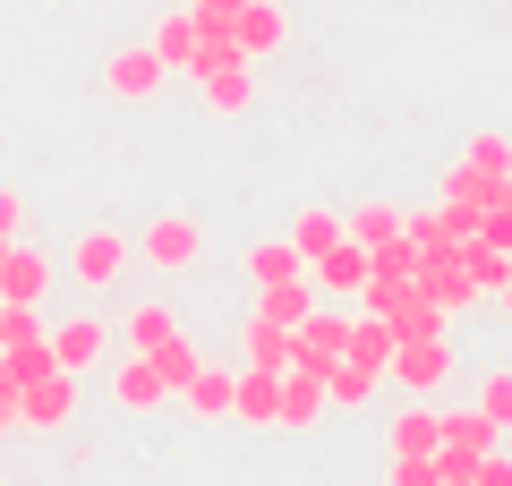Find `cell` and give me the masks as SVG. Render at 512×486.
Listing matches in <instances>:
<instances>
[{
    "label": "cell",
    "mask_w": 512,
    "mask_h": 486,
    "mask_svg": "<svg viewBox=\"0 0 512 486\" xmlns=\"http://www.w3.org/2000/svg\"><path fill=\"white\" fill-rule=\"evenodd\" d=\"M128 265H137V239L111 231V222H94V231L69 248V282H77V290H120Z\"/></svg>",
    "instance_id": "cell-1"
},
{
    "label": "cell",
    "mask_w": 512,
    "mask_h": 486,
    "mask_svg": "<svg viewBox=\"0 0 512 486\" xmlns=\"http://www.w3.org/2000/svg\"><path fill=\"white\" fill-rule=\"evenodd\" d=\"M342 350H350V307H325V299H316L308 316L291 324V367H308V376H325V367L342 359Z\"/></svg>",
    "instance_id": "cell-2"
},
{
    "label": "cell",
    "mask_w": 512,
    "mask_h": 486,
    "mask_svg": "<svg viewBox=\"0 0 512 486\" xmlns=\"http://www.w3.org/2000/svg\"><path fill=\"white\" fill-rule=\"evenodd\" d=\"M384 376L402 384L410 401L444 393V384H453V342H393V359H384Z\"/></svg>",
    "instance_id": "cell-3"
},
{
    "label": "cell",
    "mask_w": 512,
    "mask_h": 486,
    "mask_svg": "<svg viewBox=\"0 0 512 486\" xmlns=\"http://www.w3.org/2000/svg\"><path fill=\"white\" fill-rule=\"evenodd\" d=\"M52 282H60V265L43 248H18V239L0 248V307H43V299H52Z\"/></svg>",
    "instance_id": "cell-4"
},
{
    "label": "cell",
    "mask_w": 512,
    "mask_h": 486,
    "mask_svg": "<svg viewBox=\"0 0 512 486\" xmlns=\"http://www.w3.org/2000/svg\"><path fill=\"white\" fill-rule=\"evenodd\" d=\"M308 282H316V299H325V307H359V290H367V248H359V239H333V248L308 265Z\"/></svg>",
    "instance_id": "cell-5"
},
{
    "label": "cell",
    "mask_w": 512,
    "mask_h": 486,
    "mask_svg": "<svg viewBox=\"0 0 512 486\" xmlns=\"http://www.w3.org/2000/svg\"><path fill=\"white\" fill-rule=\"evenodd\" d=\"M197 248H205L197 214H154V222H146V239H137V256H146L154 273H188V265H197Z\"/></svg>",
    "instance_id": "cell-6"
},
{
    "label": "cell",
    "mask_w": 512,
    "mask_h": 486,
    "mask_svg": "<svg viewBox=\"0 0 512 486\" xmlns=\"http://www.w3.org/2000/svg\"><path fill=\"white\" fill-rule=\"evenodd\" d=\"M69 418H77V376H69V367H52V376L18 384V427H43V435H60Z\"/></svg>",
    "instance_id": "cell-7"
},
{
    "label": "cell",
    "mask_w": 512,
    "mask_h": 486,
    "mask_svg": "<svg viewBox=\"0 0 512 486\" xmlns=\"http://www.w3.org/2000/svg\"><path fill=\"white\" fill-rule=\"evenodd\" d=\"M103 86L120 94V103H154V94L171 86V69L154 60V43H120V52L103 60Z\"/></svg>",
    "instance_id": "cell-8"
},
{
    "label": "cell",
    "mask_w": 512,
    "mask_h": 486,
    "mask_svg": "<svg viewBox=\"0 0 512 486\" xmlns=\"http://www.w3.org/2000/svg\"><path fill=\"white\" fill-rule=\"evenodd\" d=\"M43 342H52V367L86 376V367H103V359H111V324H103V316H69V324H52Z\"/></svg>",
    "instance_id": "cell-9"
},
{
    "label": "cell",
    "mask_w": 512,
    "mask_h": 486,
    "mask_svg": "<svg viewBox=\"0 0 512 486\" xmlns=\"http://www.w3.org/2000/svg\"><path fill=\"white\" fill-rule=\"evenodd\" d=\"M325 418H333V401H325V376H308V367H282L274 427H282V435H308V427H325Z\"/></svg>",
    "instance_id": "cell-10"
},
{
    "label": "cell",
    "mask_w": 512,
    "mask_h": 486,
    "mask_svg": "<svg viewBox=\"0 0 512 486\" xmlns=\"http://www.w3.org/2000/svg\"><path fill=\"white\" fill-rule=\"evenodd\" d=\"M231 43H239V60H274L282 43H291V18H282V0H248L231 18Z\"/></svg>",
    "instance_id": "cell-11"
},
{
    "label": "cell",
    "mask_w": 512,
    "mask_h": 486,
    "mask_svg": "<svg viewBox=\"0 0 512 486\" xmlns=\"http://www.w3.org/2000/svg\"><path fill=\"white\" fill-rule=\"evenodd\" d=\"M111 401H120V410H163V401H171V384L154 376V359H146V350H120V359H111Z\"/></svg>",
    "instance_id": "cell-12"
},
{
    "label": "cell",
    "mask_w": 512,
    "mask_h": 486,
    "mask_svg": "<svg viewBox=\"0 0 512 486\" xmlns=\"http://www.w3.org/2000/svg\"><path fill=\"white\" fill-rule=\"evenodd\" d=\"M239 367H265V376H282V367H291V324L248 316V333H239Z\"/></svg>",
    "instance_id": "cell-13"
},
{
    "label": "cell",
    "mask_w": 512,
    "mask_h": 486,
    "mask_svg": "<svg viewBox=\"0 0 512 486\" xmlns=\"http://www.w3.org/2000/svg\"><path fill=\"white\" fill-rule=\"evenodd\" d=\"M197 94L222 111V120H239V111H256V60H231V69L197 77Z\"/></svg>",
    "instance_id": "cell-14"
},
{
    "label": "cell",
    "mask_w": 512,
    "mask_h": 486,
    "mask_svg": "<svg viewBox=\"0 0 512 486\" xmlns=\"http://www.w3.org/2000/svg\"><path fill=\"white\" fill-rule=\"evenodd\" d=\"M436 418H444V444H436V452H470V461H478V452L504 444V427H495L478 401H470V410H436Z\"/></svg>",
    "instance_id": "cell-15"
},
{
    "label": "cell",
    "mask_w": 512,
    "mask_h": 486,
    "mask_svg": "<svg viewBox=\"0 0 512 486\" xmlns=\"http://www.w3.org/2000/svg\"><path fill=\"white\" fill-rule=\"evenodd\" d=\"M436 444H444V418L436 410H393V461H436Z\"/></svg>",
    "instance_id": "cell-16"
},
{
    "label": "cell",
    "mask_w": 512,
    "mask_h": 486,
    "mask_svg": "<svg viewBox=\"0 0 512 486\" xmlns=\"http://www.w3.org/2000/svg\"><path fill=\"white\" fill-rule=\"evenodd\" d=\"M384 324H393V342H453V316H444L436 299H419V290H410V299L393 307Z\"/></svg>",
    "instance_id": "cell-17"
},
{
    "label": "cell",
    "mask_w": 512,
    "mask_h": 486,
    "mask_svg": "<svg viewBox=\"0 0 512 486\" xmlns=\"http://www.w3.org/2000/svg\"><path fill=\"white\" fill-rule=\"evenodd\" d=\"M120 342H128V350H163V342H180V316H171L163 299H137V307L120 316Z\"/></svg>",
    "instance_id": "cell-18"
},
{
    "label": "cell",
    "mask_w": 512,
    "mask_h": 486,
    "mask_svg": "<svg viewBox=\"0 0 512 486\" xmlns=\"http://www.w3.org/2000/svg\"><path fill=\"white\" fill-rule=\"evenodd\" d=\"M274 401H282V376H265V367H239V384H231V418H248V427H274Z\"/></svg>",
    "instance_id": "cell-19"
},
{
    "label": "cell",
    "mask_w": 512,
    "mask_h": 486,
    "mask_svg": "<svg viewBox=\"0 0 512 486\" xmlns=\"http://www.w3.org/2000/svg\"><path fill=\"white\" fill-rule=\"evenodd\" d=\"M342 239H359V248L376 256L384 239H402V205H384V197H367V205H350V214H342Z\"/></svg>",
    "instance_id": "cell-20"
},
{
    "label": "cell",
    "mask_w": 512,
    "mask_h": 486,
    "mask_svg": "<svg viewBox=\"0 0 512 486\" xmlns=\"http://www.w3.org/2000/svg\"><path fill=\"white\" fill-rule=\"evenodd\" d=\"M461 282H470V299H495V290H504V273H512V256L504 248H487V239H461Z\"/></svg>",
    "instance_id": "cell-21"
},
{
    "label": "cell",
    "mask_w": 512,
    "mask_h": 486,
    "mask_svg": "<svg viewBox=\"0 0 512 486\" xmlns=\"http://www.w3.org/2000/svg\"><path fill=\"white\" fill-rule=\"evenodd\" d=\"M231 384H239V367H214V359H205L197 376L180 384V401H188L197 418H231Z\"/></svg>",
    "instance_id": "cell-22"
},
{
    "label": "cell",
    "mask_w": 512,
    "mask_h": 486,
    "mask_svg": "<svg viewBox=\"0 0 512 486\" xmlns=\"http://www.w3.org/2000/svg\"><path fill=\"white\" fill-rule=\"evenodd\" d=\"M376 367H359V359H333L325 367V401H333V410H367V401H376Z\"/></svg>",
    "instance_id": "cell-23"
},
{
    "label": "cell",
    "mask_w": 512,
    "mask_h": 486,
    "mask_svg": "<svg viewBox=\"0 0 512 486\" xmlns=\"http://www.w3.org/2000/svg\"><path fill=\"white\" fill-rule=\"evenodd\" d=\"M342 359H359V367H376V376H384V359H393V324L367 316V307H350V350H342Z\"/></svg>",
    "instance_id": "cell-24"
},
{
    "label": "cell",
    "mask_w": 512,
    "mask_h": 486,
    "mask_svg": "<svg viewBox=\"0 0 512 486\" xmlns=\"http://www.w3.org/2000/svg\"><path fill=\"white\" fill-rule=\"evenodd\" d=\"M308 307H316V282H308V273H291V282H265V290H256V316H274V324H299Z\"/></svg>",
    "instance_id": "cell-25"
},
{
    "label": "cell",
    "mask_w": 512,
    "mask_h": 486,
    "mask_svg": "<svg viewBox=\"0 0 512 486\" xmlns=\"http://www.w3.org/2000/svg\"><path fill=\"white\" fill-rule=\"evenodd\" d=\"M154 60L188 77V60H197V18H188V9H171V18L154 26Z\"/></svg>",
    "instance_id": "cell-26"
},
{
    "label": "cell",
    "mask_w": 512,
    "mask_h": 486,
    "mask_svg": "<svg viewBox=\"0 0 512 486\" xmlns=\"http://www.w3.org/2000/svg\"><path fill=\"white\" fill-rule=\"evenodd\" d=\"M333 239H342V214H333V205H308V214L291 222V248H299V265H316V256H325Z\"/></svg>",
    "instance_id": "cell-27"
},
{
    "label": "cell",
    "mask_w": 512,
    "mask_h": 486,
    "mask_svg": "<svg viewBox=\"0 0 512 486\" xmlns=\"http://www.w3.org/2000/svg\"><path fill=\"white\" fill-rule=\"evenodd\" d=\"M291 273H308L291 239H256V248H248V282L256 290H265V282H291Z\"/></svg>",
    "instance_id": "cell-28"
},
{
    "label": "cell",
    "mask_w": 512,
    "mask_h": 486,
    "mask_svg": "<svg viewBox=\"0 0 512 486\" xmlns=\"http://www.w3.org/2000/svg\"><path fill=\"white\" fill-rule=\"evenodd\" d=\"M461 162H470L478 180H512V137H495V128H478V137L461 145Z\"/></svg>",
    "instance_id": "cell-29"
},
{
    "label": "cell",
    "mask_w": 512,
    "mask_h": 486,
    "mask_svg": "<svg viewBox=\"0 0 512 486\" xmlns=\"http://www.w3.org/2000/svg\"><path fill=\"white\" fill-rule=\"evenodd\" d=\"M146 359H154V376L171 384V401H180V384H188V376H197V367H205V359H197V342H188V333H180V342H163V350H146Z\"/></svg>",
    "instance_id": "cell-30"
},
{
    "label": "cell",
    "mask_w": 512,
    "mask_h": 486,
    "mask_svg": "<svg viewBox=\"0 0 512 486\" xmlns=\"http://www.w3.org/2000/svg\"><path fill=\"white\" fill-rule=\"evenodd\" d=\"M402 239H410L419 256H444V248H461V239L444 231V214H436V205H419V214H402Z\"/></svg>",
    "instance_id": "cell-31"
},
{
    "label": "cell",
    "mask_w": 512,
    "mask_h": 486,
    "mask_svg": "<svg viewBox=\"0 0 512 486\" xmlns=\"http://www.w3.org/2000/svg\"><path fill=\"white\" fill-rule=\"evenodd\" d=\"M478 410H487L495 427L512 435V367H495V376H478Z\"/></svg>",
    "instance_id": "cell-32"
},
{
    "label": "cell",
    "mask_w": 512,
    "mask_h": 486,
    "mask_svg": "<svg viewBox=\"0 0 512 486\" xmlns=\"http://www.w3.org/2000/svg\"><path fill=\"white\" fill-rule=\"evenodd\" d=\"M0 359H9V376H18V384L52 376V342H9V350H0Z\"/></svg>",
    "instance_id": "cell-33"
},
{
    "label": "cell",
    "mask_w": 512,
    "mask_h": 486,
    "mask_svg": "<svg viewBox=\"0 0 512 486\" xmlns=\"http://www.w3.org/2000/svg\"><path fill=\"white\" fill-rule=\"evenodd\" d=\"M43 333H52V324H43L35 307H0V350L9 342H43Z\"/></svg>",
    "instance_id": "cell-34"
},
{
    "label": "cell",
    "mask_w": 512,
    "mask_h": 486,
    "mask_svg": "<svg viewBox=\"0 0 512 486\" xmlns=\"http://www.w3.org/2000/svg\"><path fill=\"white\" fill-rule=\"evenodd\" d=\"M239 9H248V0H188V18H197V26H231Z\"/></svg>",
    "instance_id": "cell-35"
},
{
    "label": "cell",
    "mask_w": 512,
    "mask_h": 486,
    "mask_svg": "<svg viewBox=\"0 0 512 486\" xmlns=\"http://www.w3.org/2000/svg\"><path fill=\"white\" fill-rule=\"evenodd\" d=\"M393 486H444L436 461H393Z\"/></svg>",
    "instance_id": "cell-36"
},
{
    "label": "cell",
    "mask_w": 512,
    "mask_h": 486,
    "mask_svg": "<svg viewBox=\"0 0 512 486\" xmlns=\"http://www.w3.org/2000/svg\"><path fill=\"white\" fill-rule=\"evenodd\" d=\"M470 486H512V461H504V452H487V461L470 469Z\"/></svg>",
    "instance_id": "cell-37"
},
{
    "label": "cell",
    "mask_w": 512,
    "mask_h": 486,
    "mask_svg": "<svg viewBox=\"0 0 512 486\" xmlns=\"http://www.w3.org/2000/svg\"><path fill=\"white\" fill-rule=\"evenodd\" d=\"M18 222H26V197H18V188H0V239H18Z\"/></svg>",
    "instance_id": "cell-38"
},
{
    "label": "cell",
    "mask_w": 512,
    "mask_h": 486,
    "mask_svg": "<svg viewBox=\"0 0 512 486\" xmlns=\"http://www.w3.org/2000/svg\"><path fill=\"white\" fill-rule=\"evenodd\" d=\"M495 299H504V316H512V273H504V290H495Z\"/></svg>",
    "instance_id": "cell-39"
},
{
    "label": "cell",
    "mask_w": 512,
    "mask_h": 486,
    "mask_svg": "<svg viewBox=\"0 0 512 486\" xmlns=\"http://www.w3.org/2000/svg\"><path fill=\"white\" fill-rule=\"evenodd\" d=\"M9 427H18V418H9V410H0V435H9Z\"/></svg>",
    "instance_id": "cell-40"
},
{
    "label": "cell",
    "mask_w": 512,
    "mask_h": 486,
    "mask_svg": "<svg viewBox=\"0 0 512 486\" xmlns=\"http://www.w3.org/2000/svg\"><path fill=\"white\" fill-rule=\"evenodd\" d=\"M444 486H470V478H444Z\"/></svg>",
    "instance_id": "cell-41"
},
{
    "label": "cell",
    "mask_w": 512,
    "mask_h": 486,
    "mask_svg": "<svg viewBox=\"0 0 512 486\" xmlns=\"http://www.w3.org/2000/svg\"><path fill=\"white\" fill-rule=\"evenodd\" d=\"M0 248H9V239H0Z\"/></svg>",
    "instance_id": "cell-42"
},
{
    "label": "cell",
    "mask_w": 512,
    "mask_h": 486,
    "mask_svg": "<svg viewBox=\"0 0 512 486\" xmlns=\"http://www.w3.org/2000/svg\"><path fill=\"white\" fill-rule=\"evenodd\" d=\"M180 9H188V0H180Z\"/></svg>",
    "instance_id": "cell-43"
}]
</instances>
